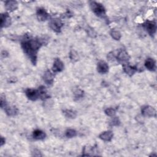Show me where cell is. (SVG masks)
<instances>
[{
  "label": "cell",
  "mask_w": 157,
  "mask_h": 157,
  "mask_svg": "<svg viewBox=\"0 0 157 157\" xmlns=\"http://www.w3.org/2000/svg\"><path fill=\"white\" fill-rule=\"evenodd\" d=\"M45 39L39 37H33L26 34L21 42V46L25 54L33 64H36L37 54L39 49L45 44Z\"/></svg>",
  "instance_id": "obj_1"
},
{
  "label": "cell",
  "mask_w": 157,
  "mask_h": 157,
  "mask_svg": "<svg viewBox=\"0 0 157 157\" xmlns=\"http://www.w3.org/2000/svg\"><path fill=\"white\" fill-rule=\"evenodd\" d=\"M90 6L93 12L99 17H105V9L102 4L96 1H91Z\"/></svg>",
  "instance_id": "obj_2"
},
{
  "label": "cell",
  "mask_w": 157,
  "mask_h": 157,
  "mask_svg": "<svg viewBox=\"0 0 157 157\" xmlns=\"http://www.w3.org/2000/svg\"><path fill=\"white\" fill-rule=\"evenodd\" d=\"M144 29L151 37L153 36L156 31V24L155 21L147 20L142 25Z\"/></svg>",
  "instance_id": "obj_3"
},
{
  "label": "cell",
  "mask_w": 157,
  "mask_h": 157,
  "mask_svg": "<svg viewBox=\"0 0 157 157\" xmlns=\"http://www.w3.org/2000/svg\"><path fill=\"white\" fill-rule=\"evenodd\" d=\"M49 26L53 31L59 33L61 31V28L63 26V23L59 18H52L50 20Z\"/></svg>",
  "instance_id": "obj_4"
},
{
  "label": "cell",
  "mask_w": 157,
  "mask_h": 157,
  "mask_svg": "<svg viewBox=\"0 0 157 157\" xmlns=\"http://www.w3.org/2000/svg\"><path fill=\"white\" fill-rule=\"evenodd\" d=\"M142 115L144 117H156V110L155 109L150 105H144L141 109Z\"/></svg>",
  "instance_id": "obj_5"
},
{
  "label": "cell",
  "mask_w": 157,
  "mask_h": 157,
  "mask_svg": "<svg viewBox=\"0 0 157 157\" xmlns=\"http://www.w3.org/2000/svg\"><path fill=\"white\" fill-rule=\"evenodd\" d=\"M115 58L120 63H125L129 61L130 56L124 49H121L118 52L117 56H115Z\"/></svg>",
  "instance_id": "obj_6"
},
{
  "label": "cell",
  "mask_w": 157,
  "mask_h": 157,
  "mask_svg": "<svg viewBox=\"0 0 157 157\" xmlns=\"http://www.w3.org/2000/svg\"><path fill=\"white\" fill-rule=\"evenodd\" d=\"M25 94L26 97L31 101H36L38 98H39V93L38 90L27 88L25 90Z\"/></svg>",
  "instance_id": "obj_7"
},
{
  "label": "cell",
  "mask_w": 157,
  "mask_h": 157,
  "mask_svg": "<svg viewBox=\"0 0 157 157\" xmlns=\"http://www.w3.org/2000/svg\"><path fill=\"white\" fill-rule=\"evenodd\" d=\"M12 23L11 17L8 13L4 12L1 14V27L7 28L10 26Z\"/></svg>",
  "instance_id": "obj_8"
},
{
  "label": "cell",
  "mask_w": 157,
  "mask_h": 157,
  "mask_svg": "<svg viewBox=\"0 0 157 157\" xmlns=\"http://www.w3.org/2000/svg\"><path fill=\"white\" fill-rule=\"evenodd\" d=\"M36 16H37L38 20L44 21L48 19L49 15L47 13V12L45 10V9H44L42 7H39L37 9Z\"/></svg>",
  "instance_id": "obj_9"
},
{
  "label": "cell",
  "mask_w": 157,
  "mask_h": 157,
  "mask_svg": "<svg viewBox=\"0 0 157 157\" xmlns=\"http://www.w3.org/2000/svg\"><path fill=\"white\" fill-rule=\"evenodd\" d=\"M64 66L63 63L59 58L55 59L53 64L52 66V71L53 73L61 72L64 69Z\"/></svg>",
  "instance_id": "obj_10"
},
{
  "label": "cell",
  "mask_w": 157,
  "mask_h": 157,
  "mask_svg": "<svg viewBox=\"0 0 157 157\" xmlns=\"http://www.w3.org/2000/svg\"><path fill=\"white\" fill-rule=\"evenodd\" d=\"M54 73L52 72L49 70H47L43 75V79L44 81L48 85H52L54 82V77L55 75L53 74Z\"/></svg>",
  "instance_id": "obj_11"
},
{
  "label": "cell",
  "mask_w": 157,
  "mask_h": 157,
  "mask_svg": "<svg viewBox=\"0 0 157 157\" xmlns=\"http://www.w3.org/2000/svg\"><path fill=\"white\" fill-rule=\"evenodd\" d=\"M108 64L102 60L99 61L97 64V71L100 74H106L109 71Z\"/></svg>",
  "instance_id": "obj_12"
},
{
  "label": "cell",
  "mask_w": 157,
  "mask_h": 157,
  "mask_svg": "<svg viewBox=\"0 0 157 157\" xmlns=\"http://www.w3.org/2000/svg\"><path fill=\"white\" fill-rule=\"evenodd\" d=\"M123 69L124 72L129 76L133 75L135 72L137 71V68L136 66H132L128 64H123Z\"/></svg>",
  "instance_id": "obj_13"
},
{
  "label": "cell",
  "mask_w": 157,
  "mask_h": 157,
  "mask_svg": "<svg viewBox=\"0 0 157 157\" xmlns=\"http://www.w3.org/2000/svg\"><path fill=\"white\" fill-rule=\"evenodd\" d=\"M5 8L7 11L13 12L17 9L18 2L16 1H5Z\"/></svg>",
  "instance_id": "obj_14"
},
{
  "label": "cell",
  "mask_w": 157,
  "mask_h": 157,
  "mask_svg": "<svg viewBox=\"0 0 157 157\" xmlns=\"http://www.w3.org/2000/svg\"><path fill=\"white\" fill-rule=\"evenodd\" d=\"M113 137V134L111 131H104L102 132H101L99 136V137L105 142H110L112 140V138Z\"/></svg>",
  "instance_id": "obj_15"
},
{
  "label": "cell",
  "mask_w": 157,
  "mask_h": 157,
  "mask_svg": "<svg viewBox=\"0 0 157 157\" xmlns=\"http://www.w3.org/2000/svg\"><path fill=\"white\" fill-rule=\"evenodd\" d=\"M145 66L148 70L154 71L156 69V62L153 58H148L145 61Z\"/></svg>",
  "instance_id": "obj_16"
},
{
  "label": "cell",
  "mask_w": 157,
  "mask_h": 157,
  "mask_svg": "<svg viewBox=\"0 0 157 157\" xmlns=\"http://www.w3.org/2000/svg\"><path fill=\"white\" fill-rule=\"evenodd\" d=\"M33 137L36 140H43L46 137V134L43 131L37 129L33 132Z\"/></svg>",
  "instance_id": "obj_17"
},
{
  "label": "cell",
  "mask_w": 157,
  "mask_h": 157,
  "mask_svg": "<svg viewBox=\"0 0 157 157\" xmlns=\"http://www.w3.org/2000/svg\"><path fill=\"white\" fill-rule=\"evenodd\" d=\"M6 114L9 116H15L18 113V109L14 105L7 106L4 109Z\"/></svg>",
  "instance_id": "obj_18"
},
{
  "label": "cell",
  "mask_w": 157,
  "mask_h": 157,
  "mask_svg": "<svg viewBox=\"0 0 157 157\" xmlns=\"http://www.w3.org/2000/svg\"><path fill=\"white\" fill-rule=\"evenodd\" d=\"M39 93V98L42 100H45L50 98V95L48 94L46 88L44 86H40L38 88Z\"/></svg>",
  "instance_id": "obj_19"
},
{
  "label": "cell",
  "mask_w": 157,
  "mask_h": 157,
  "mask_svg": "<svg viewBox=\"0 0 157 157\" xmlns=\"http://www.w3.org/2000/svg\"><path fill=\"white\" fill-rule=\"evenodd\" d=\"M64 115L67 117V118H71V119H74L76 117L77 113L75 111L71 110V109H65L63 111Z\"/></svg>",
  "instance_id": "obj_20"
},
{
  "label": "cell",
  "mask_w": 157,
  "mask_h": 157,
  "mask_svg": "<svg viewBox=\"0 0 157 157\" xmlns=\"http://www.w3.org/2000/svg\"><path fill=\"white\" fill-rule=\"evenodd\" d=\"M110 34L112 36V37L116 40H120L121 37V33H120V31H118L117 30H115V29L111 30V31L110 32Z\"/></svg>",
  "instance_id": "obj_21"
},
{
  "label": "cell",
  "mask_w": 157,
  "mask_h": 157,
  "mask_svg": "<svg viewBox=\"0 0 157 157\" xmlns=\"http://www.w3.org/2000/svg\"><path fill=\"white\" fill-rule=\"evenodd\" d=\"M65 135L68 138H72L77 136V131L74 129H67L65 132Z\"/></svg>",
  "instance_id": "obj_22"
},
{
  "label": "cell",
  "mask_w": 157,
  "mask_h": 157,
  "mask_svg": "<svg viewBox=\"0 0 157 157\" xmlns=\"http://www.w3.org/2000/svg\"><path fill=\"white\" fill-rule=\"evenodd\" d=\"M105 113L109 117H114L116 114V109L112 107H109L105 109L104 110Z\"/></svg>",
  "instance_id": "obj_23"
},
{
  "label": "cell",
  "mask_w": 157,
  "mask_h": 157,
  "mask_svg": "<svg viewBox=\"0 0 157 157\" xmlns=\"http://www.w3.org/2000/svg\"><path fill=\"white\" fill-rule=\"evenodd\" d=\"M120 124V121L118 117H112V118L111 119L110 121V124L111 126H119Z\"/></svg>",
  "instance_id": "obj_24"
},
{
  "label": "cell",
  "mask_w": 157,
  "mask_h": 157,
  "mask_svg": "<svg viewBox=\"0 0 157 157\" xmlns=\"http://www.w3.org/2000/svg\"><path fill=\"white\" fill-rule=\"evenodd\" d=\"M69 57H70V59L74 61H75L77 60H78V54L77 53L74 51V50H72L70 53H69Z\"/></svg>",
  "instance_id": "obj_25"
},
{
  "label": "cell",
  "mask_w": 157,
  "mask_h": 157,
  "mask_svg": "<svg viewBox=\"0 0 157 157\" xmlns=\"http://www.w3.org/2000/svg\"><path fill=\"white\" fill-rule=\"evenodd\" d=\"M83 91L80 89L76 90L75 92H74V96H75V98H77V99H79L80 98H82L83 96Z\"/></svg>",
  "instance_id": "obj_26"
},
{
  "label": "cell",
  "mask_w": 157,
  "mask_h": 157,
  "mask_svg": "<svg viewBox=\"0 0 157 157\" xmlns=\"http://www.w3.org/2000/svg\"><path fill=\"white\" fill-rule=\"evenodd\" d=\"M1 109H4L6 106H7V103H6V101L5 99V97H4L2 95H1Z\"/></svg>",
  "instance_id": "obj_27"
},
{
  "label": "cell",
  "mask_w": 157,
  "mask_h": 157,
  "mask_svg": "<svg viewBox=\"0 0 157 157\" xmlns=\"http://www.w3.org/2000/svg\"><path fill=\"white\" fill-rule=\"evenodd\" d=\"M87 33H88V34L91 37H96V34L95 33V31L93 30V28H89L88 30H87Z\"/></svg>",
  "instance_id": "obj_28"
},
{
  "label": "cell",
  "mask_w": 157,
  "mask_h": 157,
  "mask_svg": "<svg viewBox=\"0 0 157 157\" xmlns=\"http://www.w3.org/2000/svg\"><path fill=\"white\" fill-rule=\"evenodd\" d=\"M8 56V53L6 50H3L1 52V57L2 58H6Z\"/></svg>",
  "instance_id": "obj_29"
},
{
  "label": "cell",
  "mask_w": 157,
  "mask_h": 157,
  "mask_svg": "<svg viewBox=\"0 0 157 157\" xmlns=\"http://www.w3.org/2000/svg\"><path fill=\"white\" fill-rule=\"evenodd\" d=\"M5 142H6L5 138H4V137L1 136V146H2L5 144Z\"/></svg>",
  "instance_id": "obj_30"
}]
</instances>
